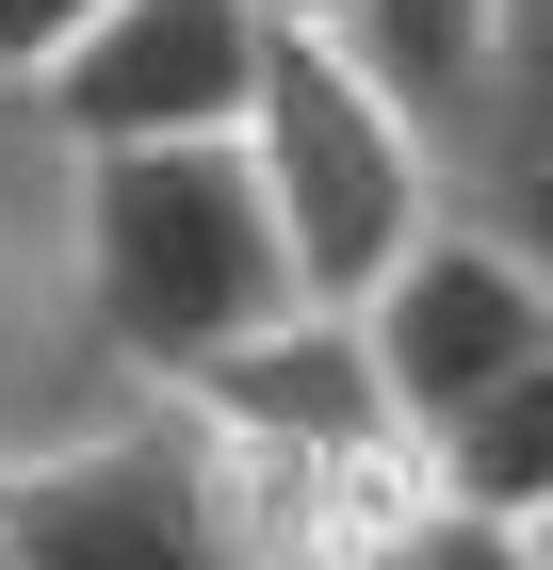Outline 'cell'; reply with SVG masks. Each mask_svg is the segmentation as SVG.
Wrapping results in <instances>:
<instances>
[{
  "label": "cell",
  "instance_id": "cell-1",
  "mask_svg": "<svg viewBox=\"0 0 553 570\" xmlns=\"http://www.w3.org/2000/svg\"><path fill=\"white\" fill-rule=\"evenodd\" d=\"M82 294H98V343H115L130 392H196L260 326H294L309 277L277 245V196H260L245 131L228 147H115V164H82Z\"/></svg>",
  "mask_w": 553,
  "mask_h": 570
},
{
  "label": "cell",
  "instance_id": "cell-2",
  "mask_svg": "<svg viewBox=\"0 0 553 570\" xmlns=\"http://www.w3.org/2000/svg\"><path fill=\"white\" fill-rule=\"evenodd\" d=\"M245 164H260V196H277V245H294L309 309H375L391 277L472 213L440 115L407 82H375L358 33H277L260 115H245Z\"/></svg>",
  "mask_w": 553,
  "mask_h": 570
},
{
  "label": "cell",
  "instance_id": "cell-3",
  "mask_svg": "<svg viewBox=\"0 0 553 570\" xmlns=\"http://www.w3.org/2000/svg\"><path fill=\"white\" fill-rule=\"evenodd\" d=\"M0 570H277V554H260L213 424L179 392H130L66 456L0 473Z\"/></svg>",
  "mask_w": 553,
  "mask_h": 570
},
{
  "label": "cell",
  "instance_id": "cell-4",
  "mask_svg": "<svg viewBox=\"0 0 553 570\" xmlns=\"http://www.w3.org/2000/svg\"><path fill=\"white\" fill-rule=\"evenodd\" d=\"M115 407H130V375L82 294V147L33 115V82H0V473L66 456Z\"/></svg>",
  "mask_w": 553,
  "mask_h": 570
},
{
  "label": "cell",
  "instance_id": "cell-5",
  "mask_svg": "<svg viewBox=\"0 0 553 570\" xmlns=\"http://www.w3.org/2000/svg\"><path fill=\"white\" fill-rule=\"evenodd\" d=\"M260 66H277L260 0H115V17H82L33 66V115L82 164H115V147H228L260 115Z\"/></svg>",
  "mask_w": 553,
  "mask_h": 570
},
{
  "label": "cell",
  "instance_id": "cell-6",
  "mask_svg": "<svg viewBox=\"0 0 553 570\" xmlns=\"http://www.w3.org/2000/svg\"><path fill=\"white\" fill-rule=\"evenodd\" d=\"M358 343H375V375H391V407H407V440L440 456V440H456L472 407H488L521 358L553 343V262H537V245H505L488 213H456L424 262L358 309Z\"/></svg>",
  "mask_w": 553,
  "mask_h": 570
},
{
  "label": "cell",
  "instance_id": "cell-7",
  "mask_svg": "<svg viewBox=\"0 0 553 570\" xmlns=\"http://www.w3.org/2000/svg\"><path fill=\"white\" fill-rule=\"evenodd\" d=\"M456 179L505 245L553 262V0H505V66H488V115H472Z\"/></svg>",
  "mask_w": 553,
  "mask_h": 570
},
{
  "label": "cell",
  "instance_id": "cell-8",
  "mask_svg": "<svg viewBox=\"0 0 553 570\" xmlns=\"http://www.w3.org/2000/svg\"><path fill=\"white\" fill-rule=\"evenodd\" d=\"M358 49H375V82H407L440 115V147H472L488 66H505V0H358Z\"/></svg>",
  "mask_w": 553,
  "mask_h": 570
},
{
  "label": "cell",
  "instance_id": "cell-9",
  "mask_svg": "<svg viewBox=\"0 0 553 570\" xmlns=\"http://www.w3.org/2000/svg\"><path fill=\"white\" fill-rule=\"evenodd\" d=\"M440 489L505 505V522H553V343L521 358V375H505L488 407H472L456 440H440Z\"/></svg>",
  "mask_w": 553,
  "mask_h": 570
},
{
  "label": "cell",
  "instance_id": "cell-10",
  "mask_svg": "<svg viewBox=\"0 0 553 570\" xmlns=\"http://www.w3.org/2000/svg\"><path fill=\"white\" fill-rule=\"evenodd\" d=\"M342 570H553V554H537V522H505V505H472V489L424 473V489H407V505H391V522L358 538Z\"/></svg>",
  "mask_w": 553,
  "mask_h": 570
},
{
  "label": "cell",
  "instance_id": "cell-11",
  "mask_svg": "<svg viewBox=\"0 0 553 570\" xmlns=\"http://www.w3.org/2000/svg\"><path fill=\"white\" fill-rule=\"evenodd\" d=\"M82 17H115V0H0V82H33V66L82 33Z\"/></svg>",
  "mask_w": 553,
  "mask_h": 570
},
{
  "label": "cell",
  "instance_id": "cell-12",
  "mask_svg": "<svg viewBox=\"0 0 553 570\" xmlns=\"http://www.w3.org/2000/svg\"><path fill=\"white\" fill-rule=\"evenodd\" d=\"M260 33H358V0H260Z\"/></svg>",
  "mask_w": 553,
  "mask_h": 570
},
{
  "label": "cell",
  "instance_id": "cell-13",
  "mask_svg": "<svg viewBox=\"0 0 553 570\" xmlns=\"http://www.w3.org/2000/svg\"><path fill=\"white\" fill-rule=\"evenodd\" d=\"M537 554H553V522H537Z\"/></svg>",
  "mask_w": 553,
  "mask_h": 570
}]
</instances>
